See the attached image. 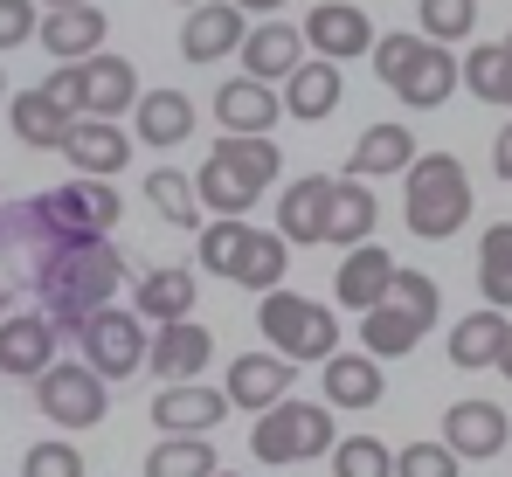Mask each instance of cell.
Wrapping results in <instances>:
<instances>
[{
  "label": "cell",
  "instance_id": "37",
  "mask_svg": "<svg viewBox=\"0 0 512 477\" xmlns=\"http://www.w3.org/2000/svg\"><path fill=\"white\" fill-rule=\"evenodd\" d=\"M250 222L243 215H215L208 229H201V270H215V277H236V263H243V249H250Z\"/></svg>",
  "mask_w": 512,
  "mask_h": 477
},
{
  "label": "cell",
  "instance_id": "36",
  "mask_svg": "<svg viewBox=\"0 0 512 477\" xmlns=\"http://www.w3.org/2000/svg\"><path fill=\"white\" fill-rule=\"evenodd\" d=\"M464 90L485 104H512V49L506 42H478L464 56Z\"/></svg>",
  "mask_w": 512,
  "mask_h": 477
},
{
  "label": "cell",
  "instance_id": "42",
  "mask_svg": "<svg viewBox=\"0 0 512 477\" xmlns=\"http://www.w3.org/2000/svg\"><path fill=\"white\" fill-rule=\"evenodd\" d=\"M388 298H395V305H409L416 318H429V325H436V312H443V291H436V277H429V270H409V263L395 270V291H388Z\"/></svg>",
  "mask_w": 512,
  "mask_h": 477
},
{
  "label": "cell",
  "instance_id": "2",
  "mask_svg": "<svg viewBox=\"0 0 512 477\" xmlns=\"http://www.w3.org/2000/svg\"><path fill=\"white\" fill-rule=\"evenodd\" d=\"M277 166H284V153L270 146V132H222L215 153L201 159V173H194L201 208L208 215H250L256 194L277 180Z\"/></svg>",
  "mask_w": 512,
  "mask_h": 477
},
{
  "label": "cell",
  "instance_id": "14",
  "mask_svg": "<svg viewBox=\"0 0 512 477\" xmlns=\"http://www.w3.org/2000/svg\"><path fill=\"white\" fill-rule=\"evenodd\" d=\"M305 42L319 49V56H333V63H346V56H374V21H367V7H353V0H326V7H312L305 14Z\"/></svg>",
  "mask_w": 512,
  "mask_h": 477
},
{
  "label": "cell",
  "instance_id": "27",
  "mask_svg": "<svg viewBox=\"0 0 512 477\" xmlns=\"http://www.w3.org/2000/svg\"><path fill=\"white\" fill-rule=\"evenodd\" d=\"M416 166V132L409 125H367L346 153V173L360 180H381V173H409Z\"/></svg>",
  "mask_w": 512,
  "mask_h": 477
},
{
  "label": "cell",
  "instance_id": "21",
  "mask_svg": "<svg viewBox=\"0 0 512 477\" xmlns=\"http://www.w3.org/2000/svg\"><path fill=\"white\" fill-rule=\"evenodd\" d=\"M277 118H284V97L263 77H250V70L215 90V125H222V132H270Z\"/></svg>",
  "mask_w": 512,
  "mask_h": 477
},
{
  "label": "cell",
  "instance_id": "43",
  "mask_svg": "<svg viewBox=\"0 0 512 477\" xmlns=\"http://www.w3.org/2000/svg\"><path fill=\"white\" fill-rule=\"evenodd\" d=\"M35 35H42L35 0H0V49H21V42H35Z\"/></svg>",
  "mask_w": 512,
  "mask_h": 477
},
{
  "label": "cell",
  "instance_id": "49",
  "mask_svg": "<svg viewBox=\"0 0 512 477\" xmlns=\"http://www.w3.org/2000/svg\"><path fill=\"white\" fill-rule=\"evenodd\" d=\"M0 104H7V70H0Z\"/></svg>",
  "mask_w": 512,
  "mask_h": 477
},
{
  "label": "cell",
  "instance_id": "38",
  "mask_svg": "<svg viewBox=\"0 0 512 477\" xmlns=\"http://www.w3.org/2000/svg\"><path fill=\"white\" fill-rule=\"evenodd\" d=\"M333 477H395V450L381 436H340L333 443Z\"/></svg>",
  "mask_w": 512,
  "mask_h": 477
},
{
  "label": "cell",
  "instance_id": "48",
  "mask_svg": "<svg viewBox=\"0 0 512 477\" xmlns=\"http://www.w3.org/2000/svg\"><path fill=\"white\" fill-rule=\"evenodd\" d=\"M42 7H77V0H42Z\"/></svg>",
  "mask_w": 512,
  "mask_h": 477
},
{
  "label": "cell",
  "instance_id": "11",
  "mask_svg": "<svg viewBox=\"0 0 512 477\" xmlns=\"http://www.w3.org/2000/svg\"><path fill=\"white\" fill-rule=\"evenodd\" d=\"M56 339H63V325L49 312L0 318V374H7V381H35V374L56 360Z\"/></svg>",
  "mask_w": 512,
  "mask_h": 477
},
{
  "label": "cell",
  "instance_id": "18",
  "mask_svg": "<svg viewBox=\"0 0 512 477\" xmlns=\"http://www.w3.org/2000/svg\"><path fill=\"white\" fill-rule=\"evenodd\" d=\"M7 125H14V139H21V146H35V153H63V139H70L77 111H70V104H56V97L35 83V90H21V97H7Z\"/></svg>",
  "mask_w": 512,
  "mask_h": 477
},
{
  "label": "cell",
  "instance_id": "41",
  "mask_svg": "<svg viewBox=\"0 0 512 477\" xmlns=\"http://www.w3.org/2000/svg\"><path fill=\"white\" fill-rule=\"evenodd\" d=\"M395 477H457V450L450 443H402Z\"/></svg>",
  "mask_w": 512,
  "mask_h": 477
},
{
  "label": "cell",
  "instance_id": "12",
  "mask_svg": "<svg viewBox=\"0 0 512 477\" xmlns=\"http://www.w3.org/2000/svg\"><path fill=\"white\" fill-rule=\"evenodd\" d=\"M395 256L388 249H374V242H353L340 256V270H333V298H340V312H374L388 291H395Z\"/></svg>",
  "mask_w": 512,
  "mask_h": 477
},
{
  "label": "cell",
  "instance_id": "30",
  "mask_svg": "<svg viewBox=\"0 0 512 477\" xmlns=\"http://www.w3.org/2000/svg\"><path fill=\"white\" fill-rule=\"evenodd\" d=\"M374 222H381V201H374V187H367L360 173H340V187H333V222H326V242L353 249V242L374 236Z\"/></svg>",
  "mask_w": 512,
  "mask_h": 477
},
{
  "label": "cell",
  "instance_id": "31",
  "mask_svg": "<svg viewBox=\"0 0 512 477\" xmlns=\"http://www.w3.org/2000/svg\"><path fill=\"white\" fill-rule=\"evenodd\" d=\"M194 298H201L194 270H146V277H139V291H132V305L153 318V325H167V318H187V312H194Z\"/></svg>",
  "mask_w": 512,
  "mask_h": 477
},
{
  "label": "cell",
  "instance_id": "45",
  "mask_svg": "<svg viewBox=\"0 0 512 477\" xmlns=\"http://www.w3.org/2000/svg\"><path fill=\"white\" fill-rule=\"evenodd\" d=\"M492 173H499V180H512V125L499 132V146H492Z\"/></svg>",
  "mask_w": 512,
  "mask_h": 477
},
{
  "label": "cell",
  "instance_id": "22",
  "mask_svg": "<svg viewBox=\"0 0 512 477\" xmlns=\"http://www.w3.org/2000/svg\"><path fill=\"white\" fill-rule=\"evenodd\" d=\"M346 97L340 83V63L333 56H305L291 77H284V111L291 118H305V125H319V118H333V104Z\"/></svg>",
  "mask_w": 512,
  "mask_h": 477
},
{
  "label": "cell",
  "instance_id": "46",
  "mask_svg": "<svg viewBox=\"0 0 512 477\" xmlns=\"http://www.w3.org/2000/svg\"><path fill=\"white\" fill-rule=\"evenodd\" d=\"M499 374L512 381V325H506V346H499Z\"/></svg>",
  "mask_w": 512,
  "mask_h": 477
},
{
  "label": "cell",
  "instance_id": "28",
  "mask_svg": "<svg viewBox=\"0 0 512 477\" xmlns=\"http://www.w3.org/2000/svg\"><path fill=\"white\" fill-rule=\"evenodd\" d=\"M319 388L333 408H374L381 401V360L374 353H333V360H319Z\"/></svg>",
  "mask_w": 512,
  "mask_h": 477
},
{
  "label": "cell",
  "instance_id": "8",
  "mask_svg": "<svg viewBox=\"0 0 512 477\" xmlns=\"http://www.w3.org/2000/svg\"><path fill=\"white\" fill-rule=\"evenodd\" d=\"M35 408L56 422V429H97L104 408H111V381L90 367V360H49L35 374Z\"/></svg>",
  "mask_w": 512,
  "mask_h": 477
},
{
  "label": "cell",
  "instance_id": "9",
  "mask_svg": "<svg viewBox=\"0 0 512 477\" xmlns=\"http://www.w3.org/2000/svg\"><path fill=\"white\" fill-rule=\"evenodd\" d=\"M229 408H236L229 388H208V381H167V388L153 395V429H160V436H208Z\"/></svg>",
  "mask_w": 512,
  "mask_h": 477
},
{
  "label": "cell",
  "instance_id": "15",
  "mask_svg": "<svg viewBox=\"0 0 512 477\" xmlns=\"http://www.w3.org/2000/svg\"><path fill=\"white\" fill-rule=\"evenodd\" d=\"M208 360H215L208 325H194V318H167V325H153V353H146L153 381H201Z\"/></svg>",
  "mask_w": 512,
  "mask_h": 477
},
{
  "label": "cell",
  "instance_id": "4",
  "mask_svg": "<svg viewBox=\"0 0 512 477\" xmlns=\"http://www.w3.org/2000/svg\"><path fill=\"white\" fill-rule=\"evenodd\" d=\"M402 215H409V236L423 242H450L471 222V173L464 159L450 153H416L409 166V194H402Z\"/></svg>",
  "mask_w": 512,
  "mask_h": 477
},
{
  "label": "cell",
  "instance_id": "50",
  "mask_svg": "<svg viewBox=\"0 0 512 477\" xmlns=\"http://www.w3.org/2000/svg\"><path fill=\"white\" fill-rule=\"evenodd\" d=\"M0 318H7V284H0Z\"/></svg>",
  "mask_w": 512,
  "mask_h": 477
},
{
  "label": "cell",
  "instance_id": "3",
  "mask_svg": "<svg viewBox=\"0 0 512 477\" xmlns=\"http://www.w3.org/2000/svg\"><path fill=\"white\" fill-rule=\"evenodd\" d=\"M374 77L388 83L402 104L436 111V104H450V90L464 83V63L450 56V42H429V35H381V42H374Z\"/></svg>",
  "mask_w": 512,
  "mask_h": 477
},
{
  "label": "cell",
  "instance_id": "35",
  "mask_svg": "<svg viewBox=\"0 0 512 477\" xmlns=\"http://www.w3.org/2000/svg\"><path fill=\"white\" fill-rule=\"evenodd\" d=\"M478 291H485V305L512 312V222H492L478 242Z\"/></svg>",
  "mask_w": 512,
  "mask_h": 477
},
{
  "label": "cell",
  "instance_id": "51",
  "mask_svg": "<svg viewBox=\"0 0 512 477\" xmlns=\"http://www.w3.org/2000/svg\"><path fill=\"white\" fill-rule=\"evenodd\" d=\"M173 7H201V0H173Z\"/></svg>",
  "mask_w": 512,
  "mask_h": 477
},
{
  "label": "cell",
  "instance_id": "25",
  "mask_svg": "<svg viewBox=\"0 0 512 477\" xmlns=\"http://www.w3.org/2000/svg\"><path fill=\"white\" fill-rule=\"evenodd\" d=\"M139 104V70L125 63V56H84V111L90 118H118V111H132Z\"/></svg>",
  "mask_w": 512,
  "mask_h": 477
},
{
  "label": "cell",
  "instance_id": "40",
  "mask_svg": "<svg viewBox=\"0 0 512 477\" xmlns=\"http://www.w3.org/2000/svg\"><path fill=\"white\" fill-rule=\"evenodd\" d=\"M21 477H84V450L63 443V436H49V443H35L21 457Z\"/></svg>",
  "mask_w": 512,
  "mask_h": 477
},
{
  "label": "cell",
  "instance_id": "1",
  "mask_svg": "<svg viewBox=\"0 0 512 477\" xmlns=\"http://www.w3.org/2000/svg\"><path fill=\"white\" fill-rule=\"evenodd\" d=\"M0 249L21 256L28 291L42 298V312L56 318L63 332H77L97 305H111V298H118V277H125V263H118L111 236L56 222V215L42 208V194L0 208Z\"/></svg>",
  "mask_w": 512,
  "mask_h": 477
},
{
  "label": "cell",
  "instance_id": "5",
  "mask_svg": "<svg viewBox=\"0 0 512 477\" xmlns=\"http://www.w3.org/2000/svg\"><path fill=\"white\" fill-rule=\"evenodd\" d=\"M256 332L284 353V360H333L340 353V312L333 305H319V298H305V291H263V305H256Z\"/></svg>",
  "mask_w": 512,
  "mask_h": 477
},
{
  "label": "cell",
  "instance_id": "6",
  "mask_svg": "<svg viewBox=\"0 0 512 477\" xmlns=\"http://www.w3.org/2000/svg\"><path fill=\"white\" fill-rule=\"evenodd\" d=\"M250 450L263 464H319V457H333V401H270L263 415H256L250 429Z\"/></svg>",
  "mask_w": 512,
  "mask_h": 477
},
{
  "label": "cell",
  "instance_id": "7",
  "mask_svg": "<svg viewBox=\"0 0 512 477\" xmlns=\"http://www.w3.org/2000/svg\"><path fill=\"white\" fill-rule=\"evenodd\" d=\"M77 346H84V360L104 374V381H125V374H139L146 367V353H153V318L125 312V305H97V312L77 325Z\"/></svg>",
  "mask_w": 512,
  "mask_h": 477
},
{
  "label": "cell",
  "instance_id": "47",
  "mask_svg": "<svg viewBox=\"0 0 512 477\" xmlns=\"http://www.w3.org/2000/svg\"><path fill=\"white\" fill-rule=\"evenodd\" d=\"M236 7H250V14H277L284 0H236Z\"/></svg>",
  "mask_w": 512,
  "mask_h": 477
},
{
  "label": "cell",
  "instance_id": "16",
  "mask_svg": "<svg viewBox=\"0 0 512 477\" xmlns=\"http://www.w3.org/2000/svg\"><path fill=\"white\" fill-rule=\"evenodd\" d=\"M443 443L457 450V457H499L512 443V422H506V408L499 401H450L443 408Z\"/></svg>",
  "mask_w": 512,
  "mask_h": 477
},
{
  "label": "cell",
  "instance_id": "52",
  "mask_svg": "<svg viewBox=\"0 0 512 477\" xmlns=\"http://www.w3.org/2000/svg\"><path fill=\"white\" fill-rule=\"evenodd\" d=\"M506 49H512V28H506Z\"/></svg>",
  "mask_w": 512,
  "mask_h": 477
},
{
  "label": "cell",
  "instance_id": "39",
  "mask_svg": "<svg viewBox=\"0 0 512 477\" xmlns=\"http://www.w3.org/2000/svg\"><path fill=\"white\" fill-rule=\"evenodd\" d=\"M478 0H423V35L429 42H471Z\"/></svg>",
  "mask_w": 512,
  "mask_h": 477
},
{
  "label": "cell",
  "instance_id": "32",
  "mask_svg": "<svg viewBox=\"0 0 512 477\" xmlns=\"http://www.w3.org/2000/svg\"><path fill=\"white\" fill-rule=\"evenodd\" d=\"M146 201H153V215L160 222H173V229H201V187L187 180V173H173V166H153L146 173Z\"/></svg>",
  "mask_w": 512,
  "mask_h": 477
},
{
  "label": "cell",
  "instance_id": "24",
  "mask_svg": "<svg viewBox=\"0 0 512 477\" xmlns=\"http://www.w3.org/2000/svg\"><path fill=\"white\" fill-rule=\"evenodd\" d=\"M423 332H429V318H416L409 305H395V298H381L374 312H360V346L374 360H409L423 346Z\"/></svg>",
  "mask_w": 512,
  "mask_h": 477
},
{
  "label": "cell",
  "instance_id": "53",
  "mask_svg": "<svg viewBox=\"0 0 512 477\" xmlns=\"http://www.w3.org/2000/svg\"><path fill=\"white\" fill-rule=\"evenodd\" d=\"M215 477H236V471H215Z\"/></svg>",
  "mask_w": 512,
  "mask_h": 477
},
{
  "label": "cell",
  "instance_id": "26",
  "mask_svg": "<svg viewBox=\"0 0 512 477\" xmlns=\"http://www.w3.org/2000/svg\"><path fill=\"white\" fill-rule=\"evenodd\" d=\"M132 118H139V139L160 146V153H173V146L194 139V97H187V90H146V97L132 104Z\"/></svg>",
  "mask_w": 512,
  "mask_h": 477
},
{
  "label": "cell",
  "instance_id": "20",
  "mask_svg": "<svg viewBox=\"0 0 512 477\" xmlns=\"http://www.w3.org/2000/svg\"><path fill=\"white\" fill-rule=\"evenodd\" d=\"M63 159L77 166V173H97V180H111V173H125V159H132V139L118 132V118H77L70 125V139H63Z\"/></svg>",
  "mask_w": 512,
  "mask_h": 477
},
{
  "label": "cell",
  "instance_id": "34",
  "mask_svg": "<svg viewBox=\"0 0 512 477\" xmlns=\"http://www.w3.org/2000/svg\"><path fill=\"white\" fill-rule=\"evenodd\" d=\"M146 477H215V443L208 436H160L146 450Z\"/></svg>",
  "mask_w": 512,
  "mask_h": 477
},
{
  "label": "cell",
  "instance_id": "17",
  "mask_svg": "<svg viewBox=\"0 0 512 477\" xmlns=\"http://www.w3.org/2000/svg\"><path fill=\"white\" fill-rule=\"evenodd\" d=\"M104 28H111V21H104V7H97V0H77V7H49L35 42H42L56 63H84V56L104 49Z\"/></svg>",
  "mask_w": 512,
  "mask_h": 477
},
{
  "label": "cell",
  "instance_id": "23",
  "mask_svg": "<svg viewBox=\"0 0 512 477\" xmlns=\"http://www.w3.org/2000/svg\"><path fill=\"white\" fill-rule=\"evenodd\" d=\"M305 28H291V21H263V28H250V42H243V70L263 83H284L298 63H305Z\"/></svg>",
  "mask_w": 512,
  "mask_h": 477
},
{
  "label": "cell",
  "instance_id": "10",
  "mask_svg": "<svg viewBox=\"0 0 512 477\" xmlns=\"http://www.w3.org/2000/svg\"><path fill=\"white\" fill-rule=\"evenodd\" d=\"M243 42H250V7H236V0H201L187 14V28H180V56L187 63H222Z\"/></svg>",
  "mask_w": 512,
  "mask_h": 477
},
{
  "label": "cell",
  "instance_id": "33",
  "mask_svg": "<svg viewBox=\"0 0 512 477\" xmlns=\"http://www.w3.org/2000/svg\"><path fill=\"white\" fill-rule=\"evenodd\" d=\"M284 270H291V242L277 236V229H256L229 284H243V291H256V298H263V291H277V284H284Z\"/></svg>",
  "mask_w": 512,
  "mask_h": 477
},
{
  "label": "cell",
  "instance_id": "29",
  "mask_svg": "<svg viewBox=\"0 0 512 477\" xmlns=\"http://www.w3.org/2000/svg\"><path fill=\"white\" fill-rule=\"evenodd\" d=\"M499 346H506V312H499V305H485V312L450 325V367H464V374L499 367Z\"/></svg>",
  "mask_w": 512,
  "mask_h": 477
},
{
  "label": "cell",
  "instance_id": "44",
  "mask_svg": "<svg viewBox=\"0 0 512 477\" xmlns=\"http://www.w3.org/2000/svg\"><path fill=\"white\" fill-rule=\"evenodd\" d=\"M42 90H49V97H56V104H70V111H77V118H84V63H56V70H49V83H42Z\"/></svg>",
  "mask_w": 512,
  "mask_h": 477
},
{
  "label": "cell",
  "instance_id": "13",
  "mask_svg": "<svg viewBox=\"0 0 512 477\" xmlns=\"http://www.w3.org/2000/svg\"><path fill=\"white\" fill-rule=\"evenodd\" d=\"M333 173H305V180H291L284 187V201H277V236L291 242V249H305V242H326V222H333Z\"/></svg>",
  "mask_w": 512,
  "mask_h": 477
},
{
  "label": "cell",
  "instance_id": "19",
  "mask_svg": "<svg viewBox=\"0 0 512 477\" xmlns=\"http://www.w3.org/2000/svg\"><path fill=\"white\" fill-rule=\"evenodd\" d=\"M291 367H298V360H284L277 346H270V353H236V360H229V401L250 408V415H263L270 401L291 395Z\"/></svg>",
  "mask_w": 512,
  "mask_h": 477
}]
</instances>
